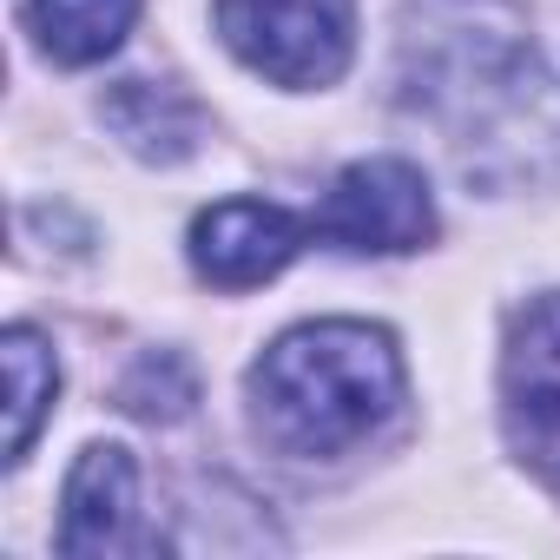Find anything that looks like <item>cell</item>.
<instances>
[{
	"instance_id": "obj_6",
	"label": "cell",
	"mask_w": 560,
	"mask_h": 560,
	"mask_svg": "<svg viewBox=\"0 0 560 560\" xmlns=\"http://www.w3.org/2000/svg\"><path fill=\"white\" fill-rule=\"evenodd\" d=\"M311 218L270 205V198H218L191 218L185 257L211 291H257L311 244Z\"/></svg>"
},
{
	"instance_id": "obj_3",
	"label": "cell",
	"mask_w": 560,
	"mask_h": 560,
	"mask_svg": "<svg viewBox=\"0 0 560 560\" xmlns=\"http://www.w3.org/2000/svg\"><path fill=\"white\" fill-rule=\"evenodd\" d=\"M435 191L422 165L409 159H357L330 178L324 205L311 211V231L350 257H402L435 244Z\"/></svg>"
},
{
	"instance_id": "obj_8",
	"label": "cell",
	"mask_w": 560,
	"mask_h": 560,
	"mask_svg": "<svg viewBox=\"0 0 560 560\" xmlns=\"http://www.w3.org/2000/svg\"><path fill=\"white\" fill-rule=\"evenodd\" d=\"M145 0H27V34L54 67H100L126 47Z\"/></svg>"
},
{
	"instance_id": "obj_7",
	"label": "cell",
	"mask_w": 560,
	"mask_h": 560,
	"mask_svg": "<svg viewBox=\"0 0 560 560\" xmlns=\"http://www.w3.org/2000/svg\"><path fill=\"white\" fill-rule=\"evenodd\" d=\"M54 547L73 560H119L139 553V462L119 442H86L67 488Z\"/></svg>"
},
{
	"instance_id": "obj_1",
	"label": "cell",
	"mask_w": 560,
	"mask_h": 560,
	"mask_svg": "<svg viewBox=\"0 0 560 560\" xmlns=\"http://www.w3.org/2000/svg\"><path fill=\"white\" fill-rule=\"evenodd\" d=\"M402 350L383 324L317 317L284 330L244 376L250 435L284 462H337L376 442L402 409Z\"/></svg>"
},
{
	"instance_id": "obj_2",
	"label": "cell",
	"mask_w": 560,
	"mask_h": 560,
	"mask_svg": "<svg viewBox=\"0 0 560 560\" xmlns=\"http://www.w3.org/2000/svg\"><path fill=\"white\" fill-rule=\"evenodd\" d=\"M211 27L237 67L284 93H324L357 60L350 0H211Z\"/></svg>"
},
{
	"instance_id": "obj_4",
	"label": "cell",
	"mask_w": 560,
	"mask_h": 560,
	"mask_svg": "<svg viewBox=\"0 0 560 560\" xmlns=\"http://www.w3.org/2000/svg\"><path fill=\"white\" fill-rule=\"evenodd\" d=\"M501 435L508 455L560 494V291L514 311L501 343Z\"/></svg>"
},
{
	"instance_id": "obj_9",
	"label": "cell",
	"mask_w": 560,
	"mask_h": 560,
	"mask_svg": "<svg viewBox=\"0 0 560 560\" xmlns=\"http://www.w3.org/2000/svg\"><path fill=\"white\" fill-rule=\"evenodd\" d=\"M0 370H8V468L27 462L40 422L54 416V396H60V357L47 350V337L34 324H14L0 337Z\"/></svg>"
},
{
	"instance_id": "obj_10",
	"label": "cell",
	"mask_w": 560,
	"mask_h": 560,
	"mask_svg": "<svg viewBox=\"0 0 560 560\" xmlns=\"http://www.w3.org/2000/svg\"><path fill=\"white\" fill-rule=\"evenodd\" d=\"M100 113L113 119V132L139 152V159H185L191 152V139H198V113H191V100L185 93H172V86H152V80H119L106 100H100Z\"/></svg>"
},
{
	"instance_id": "obj_5",
	"label": "cell",
	"mask_w": 560,
	"mask_h": 560,
	"mask_svg": "<svg viewBox=\"0 0 560 560\" xmlns=\"http://www.w3.org/2000/svg\"><path fill=\"white\" fill-rule=\"evenodd\" d=\"M416 21L429 34H402V54H409V80H416V100L422 106H481V93L494 100H514L521 93V73H534V47L521 34V21L508 14L494 34L481 27V40H468L475 27H435L429 8H416ZM481 21V8H475Z\"/></svg>"
}]
</instances>
